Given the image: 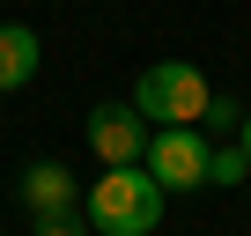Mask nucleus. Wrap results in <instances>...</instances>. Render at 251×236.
<instances>
[{"label": "nucleus", "instance_id": "7ed1b4c3", "mask_svg": "<svg viewBox=\"0 0 251 236\" xmlns=\"http://www.w3.org/2000/svg\"><path fill=\"white\" fill-rule=\"evenodd\" d=\"M207 133L200 126H155L148 133V177L163 185V192H207Z\"/></svg>", "mask_w": 251, "mask_h": 236}, {"label": "nucleus", "instance_id": "6e6552de", "mask_svg": "<svg viewBox=\"0 0 251 236\" xmlns=\"http://www.w3.org/2000/svg\"><path fill=\"white\" fill-rule=\"evenodd\" d=\"M37 236H89V214H81V207H74V214H45Z\"/></svg>", "mask_w": 251, "mask_h": 236}, {"label": "nucleus", "instance_id": "0eeeda50", "mask_svg": "<svg viewBox=\"0 0 251 236\" xmlns=\"http://www.w3.org/2000/svg\"><path fill=\"white\" fill-rule=\"evenodd\" d=\"M244 177H251L244 148H214V155H207V185H244Z\"/></svg>", "mask_w": 251, "mask_h": 236}, {"label": "nucleus", "instance_id": "f257e3e1", "mask_svg": "<svg viewBox=\"0 0 251 236\" xmlns=\"http://www.w3.org/2000/svg\"><path fill=\"white\" fill-rule=\"evenodd\" d=\"M163 199H170V192L148 177V163H111V170L81 192V214H89L96 236H155Z\"/></svg>", "mask_w": 251, "mask_h": 236}, {"label": "nucleus", "instance_id": "20e7f679", "mask_svg": "<svg viewBox=\"0 0 251 236\" xmlns=\"http://www.w3.org/2000/svg\"><path fill=\"white\" fill-rule=\"evenodd\" d=\"M89 148H96L103 170H111V163H141V155H148V118H141L133 103H96V111H89Z\"/></svg>", "mask_w": 251, "mask_h": 236}, {"label": "nucleus", "instance_id": "423d86ee", "mask_svg": "<svg viewBox=\"0 0 251 236\" xmlns=\"http://www.w3.org/2000/svg\"><path fill=\"white\" fill-rule=\"evenodd\" d=\"M37 59H45V45H37L30 23H0V96L30 89L37 81Z\"/></svg>", "mask_w": 251, "mask_h": 236}, {"label": "nucleus", "instance_id": "9d476101", "mask_svg": "<svg viewBox=\"0 0 251 236\" xmlns=\"http://www.w3.org/2000/svg\"><path fill=\"white\" fill-rule=\"evenodd\" d=\"M236 148H244V163H251V111H244V126H236Z\"/></svg>", "mask_w": 251, "mask_h": 236}, {"label": "nucleus", "instance_id": "9b49d317", "mask_svg": "<svg viewBox=\"0 0 251 236\" xmlns=\"http://www.w3.org/2000/svg\"><path fill=\"white\" fill-rule=\"evenodd\" d=\"M244 199H251V177H244Z\"/></svg>", "mask_w": 251, "mask_h": 236}, {"label": "nucleus", "instance_id": "39448f33", "mask_svg": "<svg viewBox=\"0 0 251 236\" xmlns=\"http://www.w3.org/2000/svg\"><path fill=\"white\" fill-rule=\"evenodd\" d=\"M15 192H23V207H30V214H37V221H45V214H74V207H81V192H89V185H81V177H74V170H67V163H30V170H23V185H15Z\"/></svg>", "mask_w": 251, "mask_h": 236}, {"label": "nucleus", "instance_id": "f03ea898", "mask_svg": "<svg viewBox=\"0 0 251 236\" xmlns=\"http://www.w3.org/2000/svg\"><path fill=\"white\" fill-rule=\"evenodd\" d=\"M126 103H133L148 126H200L214 89H207V74L192 59H155V67H141V81H133Z\"/></svg>", "mask_w": 251, "mask_h": 236}, {"label": "nucleus", "instance_id": "1a4fd4ad", "mask_svg": "<svg viewBox=\"0 0 251 236\" xmlns=\"http://www.w3.org/2000/svg\"><path fill=\"white\" fill-rule=\"evenodd\" d=\"M200 126H244V111H236L229 96H214V103H207V118H200Z\"/></svg>", "mask_w": 251, "mask_h": 236}]
</instances>
